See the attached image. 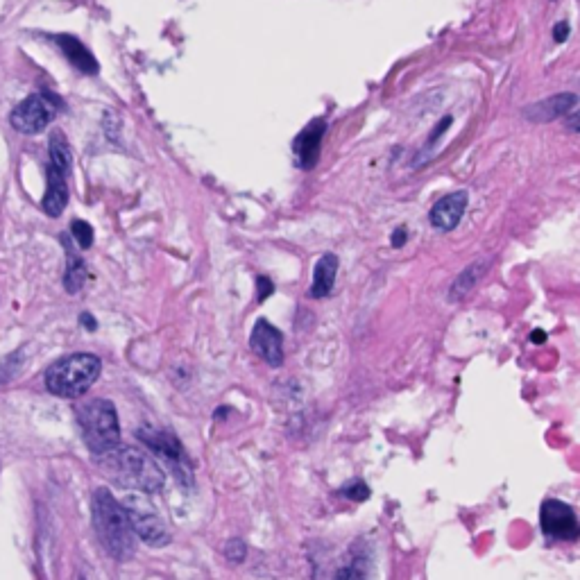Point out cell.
I'll list each match as a JSON object with an SVG mask.
<instances>
[{
	"mask_svg": "<svg viewBox=\"0 0 580 580\" xmlns=\"http://www.w3.org/2000/svg\"><path fill=\"white\" fill-rule=\"evenodd\" d=\"M93 528H96V535L107 556L118 562H125L134 556L136 533L132 522L123 503L107 488H98L93 492Z\"/></svg>",
	"mask_w": 580,
	"mask_h": 580,
	"instance_id": "cell-1",
	"label": "cell"
},
{
	"mask_svg": "<svg viewBox=\"0 0 580 580\" xmlns=\"http://www.w3.org/2000/svg\"><path fill=\"white\" fill-rule=\"evenodd\" d=\"M96 458L105 476L121 488L139 490L143 494H157L164 490V472L157 467L155 460L139 449L116 445Z\"/></svg>",
	"mask_w": 580,
	"mask_h": 580,
	"instance_id": "cell-2",
	"label": "cell"
},
{
	"mask_svg": "<svg viewBox=\"0 0 580 580\" xmlns=\"http://www.w3.org/2000/svg\"><path fill=\"white\" fill-rule=\"evenodd\" d=\"M102 363L93 354H71L59 358L46 370V388L57 397L78 399L87 395L89 388L98 381Z\"/></svg>",
	"mask_w": 580,
	"mask_h": 580,
	"instance_id": "cell-3",
	"label": "cell"
},
{
	"mask_svg": "<svg viewBox=\"0 0 580 580\" xmlns=\"http://www.w3.org/2000/svg\"><path fill=\"white\" fill-rule=\"evenodd\" d=\"M75 413H78L82 438L93 456H100L121 445V424H118L116 406L112 402L93 399V402L78 406Z\"/></svg>",
	"mask_w": 580,
	"mask_h": 580,
	"instance_id": "cell-4",
	"label": "cell"
},
{
	"mask_svg": "<svg viewBox=\"0 0 580 580\" xmlns=\"http://www.w3.org/2000/svg\"><path fill=\"white\" fill-rule=\"evenodd\" d=\"M123 506L127 510V517H130L136 537H141V540L145 544H150V547L157 549L166 547L170 542V533L164 519L159 517L155 506L148 503V499L141 497V494H130V497L123 501Z\"/></svg>",
	"mask_w": 580,
	"mask_h": 580,
	"instance_id": "cell-5",
	"label": "cell"
},
{
	"mask_svg": "<svg viewBox=\"0 0 580 580\" xmlns=\"http://www.w3.org/2000/svg\"><path fill=\"white\" fill-rule=\"evenodd\" d=\"M141 438L143 445H148V449L155 454L159 460H164L170 472H173L179 481H191V463L186 451L179 445V440L173 433L159 431V429H139L136 433Z\"/></svg>",
	"mask_w": 580,
	"mask_h": 580,
	"instance_id": "cell-6",
	"label": "cell"
},
{
	"mask_svg": "<svg viewBox=\"0 0 580 580\" xmlns=\"http://www.w3.org/2000/svg\"><path fill=\"white\" fill-rule=\"evenodd\" d=\"M59 102L46 93H34L14 107L10 116L12 127L21 134H39L53 123Z\"/></svg>",
	"mask_w": 580,
	"mask_h": 580,
	"instance_id": "cell-7",
	"label": "cell"
},
{
	"mask_svg": "<svg viewBox=\"0 0 580 580\" xmlns=\"http://www.w3.org/2000/svg\"><path fill=\"white\" fill-rule=\"evenodd\" d=\"M542 531L553 540H578V517L565 501L547 499L542 503Z\"/></svg>",
	"mask_w": 580,
	"mask_h": 580,
	"instance_id": "cell-8",
	"label": "cell"
},
{
	"mask_svg": "<svg viewBox=\"0 0 580 580\" xmlns=\"http://www.w3.org/2000/svg\"><path fill=\"white\" fill-rule=\"evenodd\" d=\"M250 347L254 354H259L272 368H281L284 365V336L268 320H257V324H254Z\"/></svg>",
	"mask_w": 580,
	"mask_h": 580,
	"instance_id": "cell-9",
	"label": "cell"
},
{
	"mask_svg": "<svg viewBox=\"0 0 580 580\" xmlns=\"http://www.w3.org/2000/svg\"><path fill=\"white\" fill-rule=\"evenodd\" d=\"M469 195L467 191H456L449 193L445 198L438 200L433 204V209L429 213V220L435 229L440 232H454V229L460 225V220L465 216Z\"/></svg>",
	"mask_w": 580,
	"mask_h": 580,
	"instance_id": "cell-10",
	"label": "cell"
},
{
	"mask_svg": "<svg viewBox=\"0 0 580 580\" xmlns=\"http://www.w3.org/2000/svg\"><path fill=\"white\" fill-rule=\"evenodd\" d=\"M324 130H327L324 121H313L306 125L300 134H297V139L293 141L297 166L304 170L315 168V164H318V159H320V145L324 139Z\"/></svg>",
	"mask_w": 580,
	"mask_h": 580,
	"instance_id": "cell-11",
	"label": "cell"
},
{
	"mask_svg": "<svg viewBox=\"0 0 580 580\" xmlns=\"http://www.w3.org/2000/svg\"><path fill=\"white\" fill-rule=\"evenodd\" d=\"M68 177L64 170H59L57 166L48 164V189L44 195V211L48 216H62V211L68 204Z\"/></svg>",
	"mask_w": 580,
	"mask_h": 580,
	"instance_id": "cell-12",
	"label": "cell"
},
{
	"mask_svg": "<svg viewBox=\"0 0 580 580\" xmlns=\"http://www.w3.org/2000/svg\"><path fill=\"white\" fill-rule=\"evenodd\" d=\"M336 275H338V257L336 254H322L320 261L315 263L313 268V286L309 290L313 300H322V297H327L331 290H334Z\"/></svg>",
	"mask_w": 580,
	"mask_h": 580,
	"instance_id": "cell-13",
	"label": "cell"
},
{
	"mask_svg": "<svg viewBox=\"0 0 580 580\" xmlns=\"http://www.w3.org/2000/svg\"><path fill=\"white\" fill-rule=\"evenodd\" d=\"M57 44H59V48H62V53L68 57V62L78 68V71L89 73V75L98 73V62L93 59V55L80 44L78 39L62 34V37H57Z\"/></svg>",
	"mask_w": 580,
	"mask_h": 580,
	"instance_id": "cell-14",
	"label": "cell"
},
{
	"mask_svg": "<svg viewBox=\"0 0 580 580\" xmlns=\"http://www.w3.org/2000/svg\"><path fill=\"white\" fill-rule=\"evenodd\" d=\"M488 270V261H476L472 266H467L460 275L456 277L454 284L449 288V302H460L472 293V288L479 284V279L483 277V272Z\"/></svg>",
	"mask_w": 580,
	"mask_h": 580,
	"instance_id": "cell-15",
	"label": "cell"
},
{
	"mask_svg": "<svg viewBox=\"0 0 580 580\" xmlns=\"http://www.w3.org/2000/svg\"><path fill=\"white\" fill-rule=\"evenodd\" d=\"M576 105V96H556L547 102H540V105H535L531 109H526V116L531 118V121H553V118H558L565 114L567 116V109Z\"/></svg>",
	"mask_w": 580,
	"mask_h": 580,
	"instance_id": "cell-16",
	"label": "cell"
},
{
	"mask_svg": "<svg viewBox=\"0 0 580 580\" xmlns=\"http://www.w3.org/2000/svg\"><path fill=\"white\" fill-rule=\"evenodd\" d=\"M62 241L68 250V268H66V275H64V288L71 295H75V293H80L84 281H87V266H84V261L78 257V254H73L71 241H68L66 234L62 236Z\"/></svg>",
	"mask_w": 580,
	"mask_h": 580,
	"instance_id": "cell-17",
	"label": "cell"
},
{
	"mask_svg": "<svg viewBox=\"0 0 580 580\" xmlns=\"http://www.w3.org/2000/svg\"><path fill=\"white\" fill-rule=\"evenodd\" d=\"M50 164L57 166L59 170H64L66 175H71L73 152H71V145H68L66 136L62 132H55L53 136H50Z\"/></svg>",
	"mask_w": 580,
	"mask_h": 580,
	"instance_id": "cell-18",
	"label": "cell"
},
{
	"mask_svg": "<svg viewBox=\"0 0 580 580\" xmlns=\"http://www.w3.org/2000/svg\"><path fill=\"white\" fill-rule=\"evenodd\" d=\"M71 234L82 250H89V247L93 245V227L87 223V220H73Z\"/></svg>",
	"mask_w": 580,
	"mask_h": 580,
	"instance_id": "cell-19",
	"label": "cell"
},
{
	"mask_svg": "<svg viewBox=\"0 0 580 580\" xmlns=\"http://www.w3.org/2000/svg\"><path fill=\"white\" fill-rule=\"evenodd\" d=\"M340 492H343V497L352 499V501H365V499H370V488L363 481H352L349 485H345V488L340 490Z\"/></svg>",
	"mask_w": 580,
	"mask_h": 580,
	"instance_id": "cell-20",
	"label": "cell"
},
{
	"mask_svg": "<svg viewBox=\"0 0 580 580\" xmlns=\"http://www.w3.org/2000/svg\"><path fill=\"white\" fill-rule=\"evenodd\" d=\"M225 556L229 562H243L247 558V547L243 540H229L227 547H225Z\"/></svg>",
	"mask_w": 580,
	"mask_h": 580,
	"instance_id": "cell-21",
	"label": "cell"
},
{
	"mask_svg": "<svg viewBox=\"0 0 580 580\" xmlns=\"http://www.w3.org/2000/svg\"><path fill=\"white\" fill-rule=\"evenodd\" d=\"M257 286H259V302L268 300V297L275 293V286H272V281L268 277H257Z\"/></svg>",
	"mask_w": 580,
	"mask_h": 580,
	"instance_id": "cell-22",
	"label": "cell"
},
{
	"mask_svg": "<svg viewBox=\"0 0 580 580\" xmlns=\"http://www.w3.org/2000/svg\"><path fill=\"white\" fill-rule=\"evenodd\" d=\"M406 238H408L406 227H397L395 232H392V247H395V250H399V247L406 243Z\"/></svg>",
	"mask_w": 580,
	"mask_h": 580,
	"instance_id": "cell-23",
	"label": "cell"
},
{
	"mask_svg": "<svg viewBox=\"0 0 580 580\" xmlns=\"http://www.w3.org/2000/svg\"><path fill=\"white\" fill-rule=\"evenodd\" d=\"M80 322H82V324H87L89 331H96V327H98V322L93 320L89 313H82V315H80Z\"/></svg>",
	"mask_w": 580,
	"mask_h": 580,
	"instance_id": "cell-24",
	"label": "cell"
},
{
	"mask_svg": "<svg viewBox=\"0 0 580 580\" xmlns=\"http://www.w3.org/2000/svg\"><path fill=\"white\" fill-rule=\"evenodd\" d=\"M567 25H558V32H556V41H562V39H567Z\"/></svg>",
	"mask_w": 580,
	"mask_h": 580,
	"instance_id": "cell-25",
	"label": "cell"
},
{
	"mask_svg": "<svg viewBox=\"0 0 580 580\" xmlns=\"http://www.w3.org/2000/svg\"><path fill=\"white\" fill-rule=\"evenodd\" d=\"M533 340H535V343H544V340H547V336H544L542 331H535V334H533Z\"/></svg>",
	"mask_w": 580,
	"mask_h": 580,
	"instance_id": "cell-26",
	"label": "cell"
}]
</instances>
